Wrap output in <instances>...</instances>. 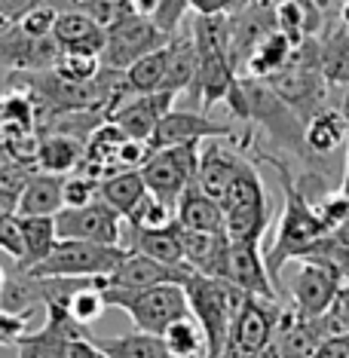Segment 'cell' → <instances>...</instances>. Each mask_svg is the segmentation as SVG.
<instances>
[{
	"instance_id": "6da1fadb",
	"label": "cell",
	"mask_w": 349,
	"mask_h": 358,
	"mask_svg": "<svg viewBox=\"0 0 349 358\" xmlns=\"http://www.w3.org/2000/svg\"><path fill=\"white\" fill-rule=\"evenodd\" d=\"M261 159L270 162V166L276 169V175H279V184H282V217H279V230H276L273 245L264 251L270 279H273L276 288H279V279H282V270H285V264H288V260H304L315 248V242H319L322 236H328V227H325L322 217L315 215L313 202L304 196V190H300L297 181L291 178L285 162H279L276 157H270V153H264Z\"/></svg>"
},
{
	"instance_id": "7a4b0ae2",
	"label": "cell",
	"mask_w": 349,
	"mask_h": 358,
	"mask_svg": "<svg viewBox=\"0 0 349 358\" xmlns=\"http://www.w3.org/2000/svg\"><path fill=\"white\" fill-rule=\"evenodd\" d=\"M184 291H187L190 315L206 334V358H224L245 291H239L227 279H215V275L202 273H190L184 279Z\"/></svg>"
},
{
	"instance_id": "3957f363",
	"label": "cell",
	"mask_w": 349,
	"mask_h": 358,
	"mask_svg": "<svg viewBox=\"0 0 349 358\" xmlns=\"http://www.w3.org/2000/svg\"><path fill=\"white\" fill-rule=\"evenodd\" d=\"M273 92L297 113L300 120H310L319 110L328 108V80L322 77L319 64V40L306 37L300 40L291 52L285 68H279L273 77H266Z\"/></svg>"
},
{
	"instance_id": "277c9868",
	"label": "cell",
	"mask_w": 349,
	"mask_h": 358,
	"mask_svg": "<svg viewBox=\"0 0 349 358\" xmlns=\"http://www.w3.org/2000/svg\"><path fill=\"white\" fill-rule=\"evenodd\" d=\"M104 300H108V306L123 309L129 319H132L135 328L148 331V334H162L172 322L190 315L187 291H184V285H178V282H162V285L141 288V291L111 288V285H104Z\"/></svg>"
},
{
	"instance_id": "5b68a950",
	"label": "cell",
	"mask_w": 349,
	"mask_h": 358,
	"mask_svg": "<svg viewBox=\"0 0 349 358\" xmlns=\"http://www.w3.org/2000/svg\"><path fill=\"white\" fill-rule=\"evenodd\" d=\"M239 86H242V99H245V123L264 126V132L279 148L297 153L304 162H313L310 150H306V138H304L306 123L273 92V86L257 77H239Z\"/></svg>"
},
{
	"instance_id": "8992f818",
	"label": "cell",
	"mask_w": 349,
	"mask_h": 358,
	"mask_svg": "<svg viewBox=\"0 0 349 358\" xmlns=\"http://www.w3.org/2000/svg\"><path fill=\"white\" fill-rule=\"evenodd\" d=\"M218 202L224 208V233L233 242H261L270 227V196L251 162L239 169Z\"/></svg>"
},
{
	"instance_id": "52a82bcc",
	"label": "cell",
	"mask_w": 349,
	"mask_h": 358,
	"mask_svg": "<svg viewBox=\"0 0 349 358\" xmlns=\"http://www.w3.org/2000/svg\"><path fill=\"white\" fill-rule=\"evenodd\" d=\"M126 245H99V242L80 239H59L55 248L31 266L28 275L40 279H108L126 260Z\"/></svg>"
},
{
	"instance_id": "ba28073f",
	"label": "cell",
	"mask_w": 349,
	"mask_h": 358,
	"mask_svg": "<svg viewBox=\"0 0 349 358\" xmlns=\"http://www.w3.org/2000/svg\"><path fill=\"white\" fill-rule=\"evenodd\" d=\"M199 148H202V141H187V144H172V148L150 150V157L141 166V178L153 196L175 206L178 196L187 190V184L197 181Z\"/></svg>"
},
{
	"instance_id": "9c48e42d",
	"label": "cell",
	"mask_w": 349,
	"mask_h": 358,
	"mask_svg": "<svg viewBox=\"0 0 349 358\" xmlns=\"http://www.w3.org/2000/svg\"><path fill=\"white\" fill-rule=\"evenodd\" d=\"M104 31H108V37H104L101 64L113 71H126L132 62L144 59L148 52L162 50L172 40V34H166L153 19L138 15V13L123 15V19H117Z\"/></svg>"
},
{
	"instance_id": "30bf717a",
	"label": "cell",
	"mask_w": 349,
	"mask_h": 358,
	"mask_svg": "<svg viewBox=\"0 0 349 358\" xmlns=\"http://www.w3.org/2000/svg\"><path fill=\"white\" fill-rule=\"evenodd\" d=\"M282 306H276V300H261L245 294L242 300L236 322L230 331V343H227L224 358H257L273 346L276 337V322H279Z\"/></svg>"
},
{
	"instance_id": "8fae6325",
	"label": "cell",
	"mask_w": 349,
	"mask_h": 358,
	"mask_svg": "<svg viewBox=\"0 0 349 358\" xmlns=\"http://www.w3.org/2000/svg\"><path fill=\"white\" fill-rule=\"evenodd\" d=\"M55 230H59V239L99 242V245H126L123 217L101 196L80 208H62L55 215Z\"/></svg>"
},
{
	"instance_id": "7c38bea8",
	"label": "cell",
	"mask_w": 349,
	"mask_h": 358,
	"mask_svg": "<svg viewBox=\"0 0 349 358\" xmlns=\"http://www.w3.org/2000/svg\"><path fill=\"white\" fill-rule=\"evenodd\" d=\"M80 334H89V328L74 322L64 300H50L46 303V324L15 340V358H68V343Z\"/></svg>"
},
{
	"instance_id": "4fadbf2b",
	"label": "cell",
	"mask_w": 349,
	"mask_h": 358,
	"mask_svg": "<svg viewBox=\"0 0 349 358\" xmlns=\"http://www.w3.org/2000/svg\"><path fill=\"white\" fill-rule=\"evenodd\" d=\"M340 282H343V275L334 266H325L319 260H304L300 270L294 273V279H291L294 309L304 319H322L334 303Z\"/></svg>"
},
{
	"instance_id": "5bb4252c",
	"label": "cell",
	"mask_w": 349,
	"mask_h": 358,
	"mask_svg": "<svg viewBox=\"0 0 349 358\" xmlns=\"http://www.w3.org/2000/svg\"><path fill=\"white\" fill-rule=\"evenodd\" d=\"M59 52L62 46L55 43V37H28L19 25H6L0 31V68L10 74L50 71Z\"/></svg>"
},
{
	"instance_id": "9a60e30c",
	"label": "cell",
	"mask_w": 349,
	"mask_h": 358,
	"mask_svg": "<svg viewBox=\"0 0 349 358\" xmlns=\"http://www.w3.org/2000/svg\"><path fill=\"white\" fill-rule=\"evenodd\" d=\"M224 279L251 297L279 300V288L273 285L270 270H266V260L261 255V242H233L230 239Z\"/></svg>"
},
{
	"instance_id": "2e32d148",
	"label": "cell",
	"mask_w": 349,
	"mask_h": 358,
	"mask_svg": "<svg viewBox=\"0 0 349 358\" xmlns=\"http://www.w3.org/2000/svg\"><path fill=\"white\" fill-rule=\"evenodd\" d=\"M208 138H230V141H239L230 123H218V120L206 117V113H199V110H175L172 108L159 120L157 132H153L148 144H150V150H159V148H172V144L208 141Z\"/></svg>"
},
{
	"instance_id": "e0dca14e",
	"label": "cell",
	"mask_w": 349,
	"mask_h": 358,
	"mask_svg": "<svg viewBox=\"0 0 349 358\" xmlns=\"http://www.w3.org/2000/svg\"><path fill=\"white\" fill-rule=\"evenodd\" d=\"M178 95L175 92H148V95H132L129 101H123L117 110L111 113V123L120 129L126 138H135V141H150L153 132H157L159 120L172 110Z\"/></svg>"
},
{
	"instance_id": "ac0fdd59",
	"label": "cell",
	"mask_w": 349,
	"mask_h": 358,
	"mask_svg": "<svg viewBox=\"0 0 349 358\" xmlns=\"http://www.w3.org/2000/svg\"><path fill=\"white\" fill-rule=\"evenodd\" d=\"M193 270L187 264L184 266H169V264H159L141 251H129L123 264L113 270L108 279H101L104 285L111 288H129V291H141V288H153V285H162V282H178L184 285Z\"/></svg>"
},
{
	"instance_id": "d6986e66",
	"label": "cell",
	"mask_w": 349,
	"mask_h": 358,
	"mask_svg": "<svg viewBox=\"0 0 349 358\" xmlns=\"http://www.w3.org/2000/svg\"><path fill=\"white\" fill-rule=\"evenodd\" d=\"M206 148H199V169H197V181L208 196L221 199L224 190L230 187V181L239 175V169L245 166V157L239 150L221 144V138H208L202 141Z\"/></svg>"
},
{
	"instance_id": "ffe728a7",
	"label": "cell",
	"mask_w": 349,
	"mask_h": 358,
	"mask_svg": "<svg viewBox=\"0 0 349 358\" xmlns=\"http://www.w3.org/2000/svg\"><path fill=\"white\" fill-rule=\"evenodd\" d=\"M52 37H55V43H59L64 52L101 55L108 31H104V25H99L89 13H83L80 6H74V10H59Z\"/></svg>"
},
{
	"instance_id": "44dd1931",
	"label": "cell",
	"mask_w": 349,
	"mask_h": 358,
	"mask_svg": "<svg viewBox=\"0 0 349 358\" xmlns=\"http://www.w3.org/2000/svg\"><path fill=\"white\" fill-rule=\"evenodd\" d=\"M126 248L141 251V255L159 260V264L184 266V227L178 221L166 224V227H144V230L129 227Z\"/></svg>"
},
{
	"instance_id": "7402d4cb",
	"label": "cell",
	"mask_w": 349,
	"mask_h": 358,
	"mask_svg": "<svg viewBox=\"0 0 349 358\" xmlns=\"http://www.w3.org/2000/svg\"><path fill=\"white\" fill-rule=\"evenodd\" d=\"M175 221L184 230H202V233H224V208L215 196H208L199 187V181L187 184V190L175 202Z\"/></svg>"
},
{
	"instance_id": "603a6c76",
	"label": "cell",
	"mask_w": 349,
	"mask_h": 358,
	"mask_svg": "<svg viewBox=\"0 0 349 358\" xmlns=\"http://www.w3.org/2000/svg\"><path fill=\"white\" fill-rule=\"evenodd\" d=\"M227 248H230V236L227 233L184 230V264H187L193 273L224 279Z\"/></svg>"
},
{
	"instance_id": "cb8c5ba5",
	"label": "cell",
	"mask_w": 349,
	"mask_h": 358,
	"mask_svg": "<svg viewBox=\"0 0 349 358\" xmlns=\"http://www.w3.org/2000/svg\"><path fill=\"white\" fill-rule=\"evenodd\" d=\"M304 138H306V150H310L313 162L337 153L349 141V123H346L343 110H337V108L319 110L315 117L306 120Z\"/></svg>"
},
{
	"instance_id": "d4e9b609",
	"label": "cell",
	"mask_w": 349,
	"mask_h": 358,
	"mask_svg": "<svg viewBox=\"0 0 349 358\" xmlns=\"http://www.w3.org/2000/svg\"><path fill=\"white\" fill-rule=\"evenodd\" d=\"M193 80H197V40L193 31H175L166 46V80L162 89L166 92H190Z\"/></svg>"
},
{
	"instance_id": "484cf974",
	"label": "cell",
	"mask_w": 349,
	"mask_h": 358,
	"mask_svg": "<svg viewBox=\"0 0 349 358\" xmlns=\"http://www.w3.org/2000/svg\"><path fill=\"white\" fill-rule=\"evenodd\" d=\"M64 208V175H52L37 169L28 178V187L19 199L15 215H40V217H55Z\"/></svg>"
},
{
	"instance_id": "4316f807",
	"label": "cell",
	"mask_w": 349,
	"mask_h": 358,
	"mask_svg": "<svg viewBox=\"0 0 349 358\" xmlns=\"http://www.w3.org/2000/svg\"><path fill=\"white\" fill-rule=\"evenodd\" d=\"M86 157V141L74 135H64V132H50L40 138V148H37V169L52 175H71L83 166Z\"/></svg>"
},
{
	"instance_id": "83f0119b",
	"label": "cell",
	"mask_w": 349,
	"mask_h": 358,
	"mask_svg": "<svg viewBox=\"0 0 349 358\" xmlns=\"http://www.w3.org/2000/svg\"><path fill=\"white\" fill-rule=\"evenodd\" d=\"M99 196L126 221L135 211L138 202L148 196V184H144V178H141V169H120V172L101 178Z\"/></svg>"
},
{
	"instance_id": "f1b7e54d",
	"label": "cell",
	"mask_w": 349,
	"mask_h": 358,
	"mask_svg": "<svg viewBox=\"0 0 349 358\" xmlns=\"http://www.w3.org/2000/svg\"><path fill=\"white\" fill-rule=\"evenodd\" d=\"M19 230H22V260L19 273H28L37 266L59 242V230H55V217H40V215H19Z\"/></svg>"
},
{
	"instance_id": "f546056e",
	"label": "cell",
	"mask_w": 349,
	"mask_h": 358,
	"mask_svg": "<svg viewBox=\"0 0 349 358\" xmlns=\"http://www.w3.org/2000/svg\"><path fill=\"white\" fill-rule=\"evenodd\" d=\"M291 52H294V43H291V40L282 34L279 28H273L270 34L257 40V46L248 52L245 64H242V71H245L242 77H257V80L273 77L276 71L288 64Z\"/></svg>"
},
{
	"instance_id": "4dcf8cb0",
	"label": "cell",
	"mask_w": 349,
	"mask_h": 358,
	"mask_svg": "<svg viewBox=\"0 0 349 358\" xmlns=\"http://www.w3.org/2000/svg\"><path fill=\"white\" fill-rule=\"evenodd\" d=\"M319 64L328 86H349V28L334 25L319 37Z\"/></svg>"
},
{
	"instance_id": "1f68e13d",
	"label": "cell",
	"mask_w": 349,
	"mask_h": 358,
	"mask_svg": "<svg viewBox=\"0 0 349 358\" xmlns=\"http://www.w3.org/2000/svg\"><path fill=\"white\" fill-rule=\"evenodd\" d=\"M95 343L104 349L108 358H172L159 334L148 331H129L120 337H92Z\"/></svg>"
},
{
	"instance_id": "d6a6232c",
	"label": "cell",
	"mask_w": 349,
	"mask_h": 358,
	"mask_svg": "<svg viewBox=\"0 0 349 358\" xmlns=\"http://www.w3.org/2000/svg\"><path fill=\"white\" fill-rule=\"evenodd\" d=\"M159 337L172 358H206V334L193 315L172 322Z\"/></svg>"
},
{
	"instance_id": "836d02e7",
	"label": "cell",
	"mask_w": 349,
	"mask_h": 358,
	"mask_svg": "<svg viewBox=\"0 0 349 358\" xmlns=\"http://www.w3.org/2000/svg\"><path fill=\"white\" fill-rule=\"evenodd\" d=\"M64 306H68V313L74 315V322L86 324V328H89L92 322H99L101 315H104V309H108L101 279H86V282H80L77 288L68 294Z\"/></svg>"
},
{
	"instance_id": "e575fe53",
	"label": "cell",
	"mask_w": 349,
	"mask_h": 358,
	"mask_svg": "<svg viewBox=\"0 0 349 358\" xmlns=\"http://www.w3.org/2000/svg\"><path fill=\"white\" fill-rule=\"evenodd\" d=\"M166 46L157 52H148L144 59H138L126 68L129 89L135 95H148V92H159L162 89V80H166Z\"/></svg>"
},
{
	"instance_id": "d590c367",
	"label": "cell",
	"mask_w": 349,
	"mask_h": 358,
	"mask_svg": "<svg viewBox=\"0 0 349 358\" xmlns=\"http://www.w3.org/2000/svg\"><path fill=\"white\" fill-rule=\"evenodd\" d=\"M34 172H37L34 162H22V159L0 169V211H13L15 215L22 193H25V187H28V178Z\"/></svg>"
},
{
	"instance_id": "8d00e7d4",
	"label": "cell",
	"mask_w": 349,
	"mask_h": 358,
	"mask_svg": "<svg viewBox=\"0 0 349 358\" xmlns=\"http://www.w3.org/2000/svg\"><path fill=\"white\" fill-rule=\"evenodd\" d=\"M52 71L64 80H77V83H86V80H95L101 71V55H89V52H59Z\"/></svg>"
},
{
	"instance_id": "74e56055",
	"label": "cell",
	"mask_w": 349,
	"mask_h": 358,
	"mask_svg": "<svg viewBox=\"0 0 349 358\" xmlns=\"http://www.w3.org/2000/svg\"><path fill=\"white\" fill-rule=\"evenodd\" d=\"M99 178H92L89 172H71L64 175V208H80L89 206L92 199H99Z\"/></svg>"
},
{
	"instance_id": "f35d334b",
	"label": "cell",
	"mask_w": 349,
	"mask_h": 358,
	"mask_svg": "<svg viewBox=\"0 0 349 358\" xmlns=\"http://www.w3.org/2000/svg\"><path fill=\"white\" fill-rule=\"evenodd\" d=\"M55 19H59V6L55 3H40V6H34V10H28L19 22H13V25H19L28 37H52Z\"/></svg>"
},
{
	"instance_id": "ab89813d",
	"label": "cell",
	"mask_w": 349,
	"mask_h": 358,
	"mask_svg": "<svg viewBox=\"0 0 349 358\" xmlns=\"http://www.w3.org/2000/svg\"><path fill=\"white\" fill-rule=\"evenodd\" d=\"M74 3L80 6L83 13L92 15L99 25H113L117 19H123V15L135 13L132 10V0H74Z\"/></svg>"
},
{
	"instance_id": "60d3db41",
	"label": "cell",
	"mask_w": 349,
	"mask_h": 358,
	"mask_svg": "<svg viewBox=\"0 0 349 358\" xmlns=\"http://www.w3.org/2000/svg\"><path fill=\"white\" fill-rule=\"evenodd\" d=\"M0 251L15 260H22V230H19V215L13 211H0Z\"/></svg>"
},
{
	"instance_id": "b9f144b4",
	"label": "cell",
	"mask_w": 349,
	"mask_h": 358,
	"mask_svg": "<svg viewBox=\"0 0 349 358\" xmlns=\"http://www.w3.org/2000/svg\"><path fill=\"white\" fill-rule=\"evenodd\" d=\"M187 13H190V0H159V10L153 15V22H157L166 34H175Z\"/></svg>"
},
{
	"instance_id": "7bdbcfd3",
	"label": "cell",
	"mask_w": 349,
	"mask_h": 358,
	"mask_svg": "<svg viewBox=\"0 0 349 358\" xmlns=\"http://www.w3.org/2000/svg\"><path fill=\"white\" fill-rule=\"evenodd\" d=\"M31 309L25 313H0V346H10L25 334V319Z\"/></svg>"
},
{
	"instance_id": "ee69618b",
	"label": "cell",
	"mask_w": 349,
	"mask_h": 358,
	"mask_svg": "<svg viewBox=\"0 0 349 358\" xmlns=\"http://www.w3.org/2000/svg\"><path fill=\"white\" fill-rule=\"evenodd\" d=\"M313 358H349V334H331L325 337Z\"/></svg>"
},
{
	"instance_id": "f6af8a7d",
	"label": "cell",
	"mask_w": 349,
	"mask_h": 358,
	"mask_svg": "<svg viewBox=\"0 0 349 358\" xmlns=\"http://www.w3.org/2000/svg\"><path fill=\"white\" fill-rule=\"evenodd\" d=\"M245 0H190V10L197 15H230Z\"/></svg>"
},
{
	"instance_id": "bcb514c9",
	"label": "cell",
	"mask_w": 349,
	"mask_h": 358,
	"mask_svg": "<svg viewBox=\"0 0 349 358\" xmlns=\"http://www.w3.org/2000/svg\"><path fill=\"white\" fill-rule=\"evenodd\" d=\"M68 358H108L104 349L92 340V334H80L68 343Z\"/></svg>"
},
{
	"instance_id": "7dc6e473",
	"label": "cell",
	"mask_w": 349,
	"mask_h": 358,
	"mask_svg": "<svg viewBox=\"0 0 349 358\" xmlns=\"http://www.w3.org/2000/svg\"><path fill=\"white\" fill-rule=\"evenodd\" d=\"M40 3H52V0H0V19L13 25V22H19L28 10H34Z\"/></svg>"
},
{
	"instance_id": "c3c4849f",
	"label": "cell",
	"mask_w": 349,
	"mask_h": 358,
	"mask_svg": "<svg viewBox=\"0 0 349 358\" xmlns=\"http://www.w3.org/2000/svg\"><path fill=\"white\" fill-rule=\"evenodd\" d=\"M132 10L138 15H148V19H153L159 10V0H132Z\"/></svg>"
},
{
	"instance_id": "681fc988",
	"label": "cell",
	"mask_w": 349,
	"mask_h": 358,
	"mask_svg": "<svg viewBox=\"0 0 349 358\" xmlns=\"http://www.w3.org/2000/svg\"><path fill=\"white\" fill-rule=\"evenodd\" d=\"M10 162H15V153L10 150V144L6 141H0V169H6Z\"/></svg>"
},
{
	"instance_id": "f907efd6",
	"label": "cell",
	"mask_w": 349,
	"mask_h": 358,
	"mask_svg": "<svg viewBox=\"0 0 349 358\" xmlns=\"http://www.w3.org/2000/svg\"><path fill=\"white\" fill-rule=\"evenodd\" d=\"M337 15H340V25H346V28H349V0H343V3H340Z\"/></svg>"
},
{
	"instance_id": "816d5d0a",
	"label": "cell",
	"mask_w": 349,
	"mask_h": 358,
	"mask_svg": "<svg viewBox=\"0 0 349 358\" xmlns=\"http://www.w3.org/2000/svg\"><path fill=\"white\" fill-rule=\"evenodd\" d=\"M6 291V273H3V266H0V294Z\"/></svg>"
},
{
	"instance_id": "f5cc1de1",
	"label": "cell",
	"mask_w": 349,
	"mask_h": 358,
	"mask_svg": "<svg viewBox=\"0 0 349 358\" xmlns=\"http://www.w3.org/2000/svg\"><path fill=\"white\" fill-rule=\"evenodd\" d=\"M343 117L349 120V95H346V99H343Z\"/></svg>"
},
{
	"instance_id": "db71d44e",
	"label": "cell",
	"mask_w": 349,
	"mask_h": 358,
	"mask_svg": "<svg viewBox=\"0 0 349 358\" xmlns=\"http://www.w3.org/2000/svg\"><path fill=\"white\" fill-rule=\"evenodd\" d=\"M6 25H10V22H3V19H0V31H3V28H6Z\"/></svg>"
}]
</instances>
